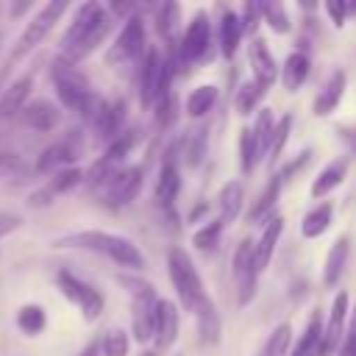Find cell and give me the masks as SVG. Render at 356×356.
<instances>
[{
    "mask_svg": "<svg viewBox=\"0 0 356 356\" xmlns=\"http://www.w3.org/2000/svg\"><path fill=\"white\" fill-rule=\"evenodd\" d=\"M53 248H75V250H92V253H103L106 259H111L114 264L120 267H128L134 273L145 270V256L142 250L120 236V234H108V231H72V234H64L58 239H53Z\"/></svg>",
    "mask_w": 356,
    "mask_h": 356,
    "instance_id": "6da1fadb",
    "label": "cell"
},
{
    "mask_svg": "<svg viewBox=\"0 0 356 356\" xmlns=\"http://www.w3.org/2000/svg\"><path fill=\"white\" fill-rule=\"evenodd\" d=\"M64 11H67V0H50V3H44V6L28 19V25L22 28V33L17 36V42H14V47H11L8 58H6V64L14 67V64H19L25 56H31V53L47 39V33L56 28V22L61 19Z\"/></svg>",
    "mask_w": 356,
    "mask_h": 356,
    "instance_id": "7a4b0ae2",
    "label": "cell"
},
{
    "mask_svg": "<svg viewBox=\"0 0 356 356\" xmlns=\"http://www.w3.org/2000/svg\"><path fill=\"white\" fill-rule=\"evenodd\" d=\"M167 273H170V281H172V289L178 292V300L184 309H195L200 303V298L206 295L203 289V281L189 259V253L184 248H170L167 253Z\"/></svg>",
    "mask_w": 356,
    "mask_h": 356,
    "instance_id": "3957f363",
    "label": "cell"
},
{
    "mask_svg": "<svg viewBox=\"0 0 356 356\" xmlns=\"http://www.w3.org/2000/svg\"><path fill=\"white\" fill-rule=\"evenodd\" d=\"M170 81H172V64L156 47H147L145 58H142V78H139L142 106L150 108L159 100L170 97Z\"/></svg>",
    "mask_w": 356,
    "mask_h": 356,
    "instance_id": "277c9868",
    "label": "cell"
},
{
    "mask_svg": "<svg viewBox=\"0 0 356 356\" xmlns=\"http://www.w3.org/2000/svg\"><path fill=\"white\" fill-rule=\"evenodd\" d=\"M50 75H53V86H56L58 103H61L64 108H70V111H78V108L83 106V100L92 95L86 75H83L72 61H67L64 56L53 58Z\"/></svg>",
    "mask_w": 356,
    "mask_h": 356,
    "instance_id": "5b68a950",
    "label": "cell"
},
{
    "mask_svg": "<svg viewBox=\"0 0 356 356\" xmlns=\"http://www.w3.org/2000/svg\"><path fill=\"white\" fill-rule=\"evenodd\" d=\"M56 281H58L61 295H64L67 300H72L75 306H81L83 320H89V323H92V320H97V317H100V312H103V306H106V298H103V292H100V289H95L92 284L81 281V278H78V275H72L70 270H58Z\"/></svg>",
    "mask_w": 356,
    "mask_h": 356,
    "instance_id": "8992f818",
    "label": "cell"
},
{
    "mask_svg": "<svg viewBox=\"0 0 356 356\" xmlns=\"http://www.w3.org/2000/svg\"><path fill=\"white\" fill-rule=\"evenodd\" d=\"M145 50H147L145 47V22H142V17L131 14V17H125L122 31L117 33V39L108 47L106 64H122V61L139 58V56H145Z\"/></svg>",
    "mask_w": 356,
    "mask_h": 356,
    "instance_id": "52a82bcc",
    "label": "cell"
},
{
    "mask_svg": "<svg viewBox=\"0 0 356 356\" xmlns=\"http://www.w3.org/2000/svg\"><path fill=\"white\" fill-rule=\"evenodd\" d=\"M81 156V136H78V131H70L67 136H61L58 142H53V145H47L42 153H39V159H36V172L39 175H56L58 170H67V167H72V161Z\"/></svg>",
    "mask_w": 356,
    "mask_h": 356,
    "instance_id": "ba28073f",
    "label": "cell"
},
{
    "mask_svg": "<svg viewBox=\"0 0 356 356\" xmlns=\"http://www.w3.org/2000/svg\"><path fill=\"white\" fill-rule=\"evenodd\" d=\"M142 178H145V170L142 167H122L114 172V178L106 184V203L111 209H122L128 206L139 189H142Z\"/></svg>",
    "mask_w": 356,
    "mask_h": 356,
    "instance_id": "9c48e42d",
    "label": "cell"
},
{
    "mask_svg": "<svg viewBox=\"0 0 356 356\" xmlns=\"http://www.w3.org/2000/svg\"><path fill=\"white\" fill-rule=\"evenodd\" d=\"M256 270H253V242L250 239H242L236 245V253H234V281H236V303L245 306L253 300V292H256Z\"/></svg>",
    "mask_w": 356,
    "mask_h": 356,
    "instance_id": "30bf717a",
    "label": "cell"
},
{
    "mask_svg": "<svg viewBox=\"0 0 356 356\" xmlns=\"http://www.w3.org/2000/svg\"><path fill=\"white\" fill-rule=\"evenodd\" d=\"M108 11L100 6V3H95V0H89V3H83V6H78V11H75V17H72V22H70V28L64 31V36H61V56L64 53H70L103 17H106Z\"/></svg>",
    "mask_w": 356,
    "mask_h": 356,
    "instance_id": "8fae6325",
    "label": "cell"
},
{
    "mask_svg": "<svg viewBox=\"0 0 356 356\" xmlns=\"http://www.w3.org/2000/svg\"><path fill=\"white\" fill-rule=\"evenodd\" d=\"M33 81H36V70H28L25 75H19V78L11 81L8 86H3V92H0V120H14V117H19V111L25 108V103H28V97H31Z\"/></svg>",
    "mask_w": 356,
    "mask_h": 356,
    "instance_id": "7c38bea8",
    "label": "cell"
},
{
    "mask_svg": "<svg viewBox=\"0 0 356 356\" xmlns=\"http://www.w3.org/2000/svg\"><path fill=\"white\" fill-rule=\"evenodd\" d=\"M209 42H211V25H209V17L200 11V14H195L192 22L186 25L184 39H181V44H178V53H181L184 61H195V58H200V56L206 53Z\"/></svg>",
    "mask_w": 356,
    "mask_h": 356,
    "instance_id": "4fadbf2b",
    "label": "cell"
},
{
    "mask_svg": "<svg viewBox=\"0 0 356 356\" xmlns=\"http://www.w3.org/2000/svg\"><path fill=\"white\" fill-rule=\"evenodd\" d=\"M345 317H348V292H337L328 323L320 334V356H331L334 348L342 342V328H345Z\"/></svg>",
    "mask_w": 356,
    "mask_h": 356,
    "instance_id": "5bb4252c",
    "label": "cell"
},
{
    "mask_svg": "<svg viewBox=\"0 0 356 356\" xmlns=\"http://www.w3.org/2000/svg\"><path fill=\"white\" fill-rule=\"evenodd\" d=\"M248 56H250V67H253V83L261 92H267L278 78V67H275L273 53L267 50V44L261 39H253L248 47Z\"/></svg>",
    "mask_w": 356,
    "mask_h": 356,
    "instance_id": "9a60e30c",
    "label": "cell"
},
{
    "mask_svg": "<svg viewBox=\"0 0 356 356\" xmlns=\"http://www.w3.org/2000/svg\"><path fill=\"white\" fill-rule=\"evenodd\" d=\"M153 339H156V350H167L178 339V309H175V303H170V300L156 303Z\"/></svg>",
    "mask_w": 356,
    "mask_h": 356,
    "instance_id": "2e32d148",
    "label": "cell"
},
{
    "mask_svg": "<svg viewBox=\"0 0 356 356\" xmlns=\"http://www.w3.org/2000/svg\"><path fill=\"white\" fill-rule=\"evenodd\" d=\"M19 120H22L28 128H33V131L47 134V131H53V128L58 125L61 111H58V106L50 103L47 97H36L33 103H25V108L19 111Z\"/></svg>",
    "mask_w": 356,
    "mask_h": 356,
    "instance_id": "e0dca14e",
    "label": "cell"
},
{
    "mask_svg": "<svg viewBox=\"0 0 356 356\" xmlns=\"http://www.w3.org/2000/svg\"><path fill=\"white\" fill-rule=\"evenodd\" d=\"M281 231H284V220H281L278 214H275V217H270V220H267V225H264V231H261L259 245H253V270H256V273H261V270L270 264V259H273V250H275V242H278Z\"/></svg>",
    "mask_w": 356,
    "mask_h": 356,
    "instance_id": "ac0fdd59",
    "label": "cell"
},
{
    "mask_svg": "<svg viewBox=\"0 0 356 356\" xmlns=\"http://www.w3.org/2000/svg\"><path fill=\"white\" fill-rule=\"evenodd\" d=\"M111 25H114V17H111V14H106V17H103V19H100V22H97V25H95V28H92V31H89V33H86V36H83L72 50H70V53H64V58H67V61H72V64L83 61L89 53H95V50L103 44V39L108 36Z\"/></svg>",
    "mask_w": 356,
    "mask_h": 356,
    "instance_id": "d6986e66",
    "label": "cell"
},
{
    "mask_svg": "<svg viewBox=\"0 0 356 356\" xmlns=\"http://www.w3.org/2000/svg\"><path fill=\"white\" fill-rule=\"evenodd\" d=\"M342 92H345V72H342V70H334V72L328 75V81L323 83L317 100H314V114H317V117L331 114V111L339 106Z\"/></svg>",
    "mask_w": 356,
    "mask_h": 356,
    "instance_id": "ffe728a7",
    "label": "cell"
},
{
    "mask_svg": "<svg viewBox=\"0 0 356 356\" xmlns=\"http://www.w3.org/2000/svg\"><path fill=\"white\" fill-rule=\"evenodd\" d=\"M348 253H350V236H339L334 242V248L328 250L325 256V267H323V284L331 289L337 286V281L342 278V270H345V261H348Z\"/></svg>",
    "mask_w": 356,
    "mask_h": 356,
    "instance_id": "44dd1931",
    "label": "cell"
},
{
    "mask_svg": "<svg viewBox=\"0 0 356 356\" xmlns=\"http://www.w3.org/2000/svg\"><path fill=\"white\" fill-rule=\"evenodd\" d=\"M195 312H197V334H200V342L214 345L220 339V314H217L211 298L203 295L200 303L195 306Z\"/></svg>",
    "mask_w": 356,
    "mask_h": 356,
    "instance_id": "7402d4cb",
    "label": "cell"
},
{
    "mask_svg": "<svg viewBox=\"0 0 356 356\" xmlns=\"http://www.w3.org/2000/svg\"><path fill=\"white\" fill-rule=\"evenodd\" d=\"M309 56L306 53H289L286 61H284V72H281V81H284V89L286 92H298L303 86V81L309 78Z\"/></svg>",
    "mask_w": 356,
    "mask_h": 356,
    "instance_id": "603a6c76",
    "label": "cell"
},
{
    "mask_svg": "<svg viewBox=\"0 0 356 356\" xmlns=\"http://www.w3.org/2000/svg\"><path fill=\"white\" fill-rule=\"evenodd\" d=\"M125 100H114V103H106V111H103V117L97 120V125H95V131H97V136L100 139H106V142H111L117 134H122V122H125Z\"/></svg>",
    "mask_w": 356,
    "mask_h": 356,
    "instance_id": "cb8c5ba5",
    "label": "cell"
},
{
    "mask_svg": "<svg viewBox=\"0 0 356 356\" xmlns=\"http://www.w3.org/2000/svg\"><path fill=\"white\" fill-rule=\"evenodd\" d=\"M178 192H181V172L172 161H164L156 178V200L161 206H170L178 197Z\"/></svg>",
    "mask_w": 356,
    "mask_h": 356,
    "instance_id": "d4e9b609",
    "label": "cell"
},
{
    "mask_svg": "<svg viewBox=\"0 0 356 356\" xmlns=\"http://www.w3.org/2000/svg\"><path fill=\"white\" fill-rule=\"evenodd\" d=\"M345 172H348V159H334L331 164H325L323 172H320V175L314 178V184H312V197H325L334 186L342 184Z\"/></svg>",
    "mask_w": 356,
    "mask_h": 356,
    "instance_id": "484cf974",
    "label": "cell"
},
{
    "mask_svg": "<svg viewBox=\"0 0 356 356\" xmlns=\"http://www.w3.org/2000/svg\"><path fill=\"white\" fill-rule=\"evenodd\" d=\"M242 200H245V192H242V184H239V181H231V184H225V186L220 189L217 206H220V222H222V225H225V222H234V220L239 217Z\"/></svg>",
    "mask_w": 356,
    "mask_h": 356,
    "instance_id": "4316f807",
    "label": "cell"
},
{
    "mask_svg": "<svg viewBox=\"0 0 356 356\" xmlns=\"http://www.w3.org/2000/svg\"><path fill=\"white\" fill-rule=\"evenodd\" d=\"M239 39H242V19L234 11H222V19H220V50H222L225 58H234V53L239 47Z\"/></svg>",
    "mask_w": 356,
    "mask_h": 356,
    "instance_id": "83f0119b",
    "label": "cell"
},
{
    "mask_svg": "<svg viewBox=\"0 0 356 356\" xmlns=\"http://www.w3.org/2000/svg\"><path fill=\"white\" fill-rule=\"evenodd\" d=\"M273 128H275V120H273V111L270 108H261L256 114V122L250 128V136H253V147H256V159H267V150H270V139H273Z\"/></svg>",
    "mask_w": 356,
    "mask_h": 356,
    "instance_id": "f1b7e54d",
    "label": "cell"
},
{
    "mask_svg": "<svg viewBox=\"0 0 356 356\" xmlns=\"http://www.w3.org/2000/svg\"><path fill=\"white\" fill-rule=\"evenodd\" d=\"M320 334H323V317H320V312H312L306 331L298 339L292 356H320Z\"/></svg>",
    "mask_w": 356,
    "mask_h": 356,
    "instance_id": "f546056e",
    "label": "cell"
},
{
    "mask_svg": "<svg viewBox=\"0 0 356 356\" xmlns=\"http://www.w3.org/2000/svg\"><path fill=\"white\" fill-rule=\"evenodd\" d=\"M331 217H334V206H331V203H320L317 209H312V211L303 217L300 234H303L306 239H314V236L325 234L328 225H331Z\"/></svg>",
    "mask_w": 356,
    "mask_h": 356,
    "instance_id": "4dcf8cb0",
    "label": "cell"
},
{
    "mask_svg": "<svg viewBox=\"0 0 356 356\" xmlns=\"http://www.w3.org/2000/svg\"><path fill=\"white\" fill-rule=\"evenodd\" d=\"M44 325H47V314H44V309H42L39 303H25V306H19V312H17V328H19L25 337L42 334Z\"/></svg>",
    "mask_w": 356,
    "mask_h": 356,
    "instance_id": "1f68e13d",
    "label": "cell"
},
{
    "mask_svg": "<svg viewBox=\"0 0 356 356\" xmlns=\"http://www.w3.org/2000/svg\"><path fill=\"white\" fill-rule=\"evenodd\" d=\"M217 103V86L203 83L197 89H192V95L186 97V114L189 117H203L211 111V106Z\"/></svg>",
    "mask_w": 356,
    "mask_h": 356,
    "instance_id": "d6a6232c",
    "label": "cell"
},
{
    "mask_svg": "<svg viewBox=\"0 0 356 356\" xmlns=\"http://www.w3.org/2000/svg\"><path fill=\"white\" fill-rule=\"evenodd\" d=\"M281 186H284V178L275 172V175L267 181V186L261 189V195H259L256 206L250 209V220H253V222H256V220H261V217L275 206V200H278V195H281Z\"/></svg>",
    "mask_w": 356,
    "mask_h": 356,
    "instance_id": "836d02e7",
    "label": "cell"
},
{
    "mask_svg": "<svg viewBox=\"0 0 356 356\" xmlns=\"http://www.w3.org/2000/svg\"><path fill=\"white\" fill-rule=\"evenodd\" d=\"M134 142H136V131H122V134H117V136L108 142V147H106V153H103L100 159H103L106 164H111V167H120V161L131 153Z\"/></svg>",
    "mask_w": 356,
    "mask_h": 356,
    "instance_id": "e575fe53",
    "label": "cell"
},
{
    "mask_svg": "<svg viewBox=\"0 0 356 356\" xmlns=\"http://www.w3.org/2000/svg\"><path fill=\"white\" fill-rule=\"evenodd\" d=\"M289 342H292V325L289 323H281L264 342L261 353L259 356H284L289 350Z\"/></svg>",
    "mask_w": 356,
    "mask_h": 356,
    "instance_id": "d590c367",
    "label": "cell"
},
{
    "mask_svg": "<svg viewBox=\"0 0 356 356\" xmlns=\"http://www.w3.org/2000/svg\"><path fill=\"white\" fill-rule=\"evenodd\" d=\"M128 331L122 328H108L100 339V353L103 356H128Z\"/></svg>",
    "mask_w": 356,
    "mask_h": 356,
    "instance_id": "8d00e7d4",
    "label": "cell"
},
{
    "mask_svg": "<svg viewBox=\"0 0 356 356\" xmlns=\"http://www.w3.org/2000/svg\"><path fill=\"white\" fill-rule=\"evenodd\" d=\"M259 17H261L275 33H286V31H289V17H286V11H284L281 3H261V6H259Z\"/></svg>",
    "mask_w": 356,
    "mask_h": 356,
    "instance_id": "74e56055",
    "label": "cell"
},
{
    "mask_svg": "<svg viewBox=\"0 0 356 356\" xmlns=\"http://www.w3.org/2000/svg\"><path fill=\"white\" fill-rule=\"evenodd\" d=\"M81 181H83V172H81L78 167H67V170H58V172L50 178L47 189H50L53 195H64V192H72Z\"/></svg>",
    "mask_w": 356,
    "mask_h": 356,
    "instance_id": "f35d334b",
    "label": "cell"
},
{
    "mask_svg": "<svg viewBox=\"0 0 356 356\" xmlns=\"http://www.w3.org/2000/svg\"><path fill=\"white\" fill-rule=\"evenodd\" d=\"M289 131H292V114H284V117L275 122V128H273V139H270V150H267V161H275V159L281 156Z\"/></svg>",
    "mask_w": 356,
    "mask_h": 356,
    "instance_id": "ab89813d",
    "label": "cell"
},
{
    "mask_svg": "<svg viewBox=\"0 0 356 356\" xmlns=\"http://www.w3.org/2000/svg\"><path fill=\"white\" fill-rule=\"evenodd\" d=\"M261 89L253 83V81H248V83H242L239 86V92H236V97H234V106H236V111L239 114H250L253 108H256V103L261 100Z\"/></svg>",
    "mask_w": 356,
    "mask_h": 356,
    "instance_id": "60d3db41",
    "label": "cell"
},
{
    "mask_svg": "<svg viewBox=\"0 0 356 356\" xmlns=\"http://www.w3.org/2000/svg\"><path fill=\"white\" fill-rule=\"evenodd\" d=\"M178 17H181V6L178 3H164V6H159V33L164 36V39H172V33H175V25H178Z\"/></svg>",
    "mask_w": 356,
    "mask_h": 356,
    "instance_id": "b9f144b4",
    "label": "cell"
},
{
    "mask_svg": "<svg viewBox=\"0 0 356 356\" xmlns=\"http://www.w3.org/2000/svg\"><path fill=\"white\" fill-rule=\"evenodd\" d=\"M256 147H253V136H250V131L248 128H242L239 131V167H242V172H250L253 167H256Z\"/></svg>",
    "mask_w": 356,
    "mask_h": 356,
    "instance_id": "7bdbcfd3",
    "label": "cell"
},
{
    "mask_svg": "<svg viewBox=\"0 0 356 356\" xmlns=\"http://www.w3.org/2000/svg\"><path fill=\"white\" fill-rule=\"evenodd\" d=\"M220 231H222V222H220V220L203 225V228L195 231V236H192L195 248H197V250H211V248L217 245V239H220Z\"/></svg>",
    "mask_w": 356,
    "mask_h": 356,
    "instance_id": "ee69618b",
    "label": "cell"
},
{
    "mask_svg": "<svg viewBox=\"0 0 356 356\" xmlns=\"http://www.w3.org/2000/svg\"><path fill=\"white\" fill-rule=\"evenodd\" d=\"M337 356H356V309H353V317L348 323V331L342 334V342H339V353Z\"/></svg>",
    "mask_w": 356,
    "mask_h": 356,
    "instance_id": "f6af8a7d",
    "label": "cell"
},
{
    "mask_svg": "<svg viewBox=\"0 0 356 356\" xmlns=\"http://www.w3.org/2000/svg\"><path fill=\"white\" fill-rule=\"evenodd\" d=\"M19 225H22V214L19 211H6V209L0 211V239L14 234Z\"/></svg>",
    "mask_w": 356,
    "mask_h": 356,
    "instance_id": "bcb514c9",
    "label": "cell"
},
{
    "mask_svg": "<svg viewBox=\"0 0 356 356\" xmlns=\"http://www.w3.org/2000/svg\"><path fill=\"white\" fill-rule=\"evenodd\" d=\"M172 117H175V100L170 95V97H164V100L156 103V120H159V125H170Z\"/></svg>",
    "mask_w": 356,
    "mask_h": 356,
    "instance_id": "7dc6e473",
    "label": "cell"
},
{
    "mask_svg": "<svg viewBox=\"0 0 356 356\" xmlns=\"http://www.w3.org/2000/svg\"><path fill=\"white\" fill-rule=\"evenodd\" d=\"M53 200H56V195H53L47 186H42V189L31 192V197H28V206H31V209H44V206H50Z\"/></svg>",
    "mask_w": 356,
    "mask_h": 356,
    "instance_id": "c3c4849f",
    "label": "cell"
},
{
    "mask_svg": "<svg viewBox=\"0 0 356 356\" xmlns=\"http://www.w3.org/2000/svg\"><path fill=\"white\" fill-rule=\"evenodd\" d=\"M325 11H328V17L334 19V25H337V28H342V25H345L348 6H345L342 0H331V3H325Z\"/></svg>",
    "mask_w": 356,
    "mask_h": 356,
    "instance_id": "681fc988",
    "label": "cell"
},
{
    "mask_svg": "<svg viewBox=\"0 0 356 356\" xmlns=\"http://www.w3.org/2000/svg\"><path fill=\"white\" fill-rule=\"evenodd\" d=\"M78 356H100V339H92V342L78 353Z\"/></svg>",
    "mask_w": 356,
    "mask_h": 356,
    "instance_id": "f907efd6",
    "label": "cell"
},
{
    "mask_svg": "<svg viewBox=\"0 0 356 356\" xmlns=\"http://www.w3.org/2000/svg\"><path fill=\"white\" fill-rule=\"evenodd\" d=\"M28 8H31V3H11V6H8V14H11V17H19V14H25Z\"/></svg>",
    "mask_w": 356,
    "mask_h": 356,
    "instance_id": "816d5d0a",
    "label": "cell"
},
{
    "mask_svg": "<svg viewBox=\"0 0 356 356\" xmlns=\"http://www.w3.org/2000/svg\"><path fill=\"white\" fill-rule=\"evenodd\" d=\"M8 70H11V67H8V64H3V70H0V83H3V78H6V72H8Z\"/></svg>",
    "mask_w": 356,
    "mask_h": 356,
    "instance_id": "f5cc1de1",
    "label": "cell"
},
{
    "mask_svg": "<svg viewBox=\"0 0 356 356\" xmlns=\"http://www.w3.org/2000/svg\"><path fill=\"white\" fill-rule=\"evenodd\" d=\"M142 356H156V353H153V350H145V353H142Z\"/></svg>",
    "mask_w": 356,
    "mask_h": 356,
    "instance_id": "db71d44e",
    "label": "cell"
},
{
    "mask_svg": "<svg viewBox=\"0 0 356 356\" xmlns=\"http://www.w3.org/2000/svg\"><path fill=\"white\" fill-rule=\"evenodd\" d=\"M3 39H6V33H3V31H0V44H3Z\"/></svg>",
    "mask_w": 356,
    "mask_h": 356,
    "instance_id": "11a10c76",
    "label": "cell"
},
{
    "mask_svg": "<svg viewBox=\"0 0 356 356\" xmlns=\"http://www.w3.org/2000/svg\"><path fill=\"white\" fill-rule=\"evenodd\" d=\"M0 8H3V6H0Z\"/></svg>",
    "mask_w": 356,
    "mask_h": 356,
    "instance_id": "9f6ffc18",
    "label": "cell"
}]
</instances>
